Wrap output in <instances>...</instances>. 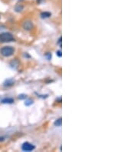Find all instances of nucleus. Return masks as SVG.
<instances>
[{
	"label": "nucleus",
	"instance_id": "nucleus-1",
	"mask_svg": "<svg viewBox=\"0 0 138 152\" xmlns=\"http://www.w3.org/2000/svg\"><path fill=\"white\" fill-rule=\"evenodd\" d=\"M15 51V49L12 46H4L0 49V53L4 57H9L12 55Z\"/></svg>",
	"mask_w": 138,
	"mask_h": 152
},
{
	"label": "nucleus",
	"instance_id": "nucleus-16",
	"mask_svg": "<svg viewBox=\"0 0 138 152\" xmlns=\"http://www.w3.org/2000/svg\"><path fill=\"white\" fill-rule=\"evenodd\" d=\"M4 140H5V138H4L3 137H0V142H1V141H3Z\"/></svg>",
	"mask_w": 138,
	"mask_h": 152
},
{
	"label": "nucleus",
	"instance_id": "nucleus-14",
	"mask_svg": "<svg viewBox=\"0 0 138 152\" xmlns=\"http://www.w3.org/2000/svg\"><path fill=\"white\" fill-rule=\"evenodd\" d=\"M56 55L58 56V57H61V56H62V54H61V51H56Z\"/></svg>",
	"mask_w": 138,
	"mask_h": 152
},
{
	"label": "nucleus",
	"instance_id": "nucleus-3",
	"mask_svg": "<svg viewBox=\"0 0 138 152\" xmlns=\"http://www.w3.org/2000/svg\"><path fill=\"white\" fill-rule=\"evenodd\" d=\"M34 148H35L34 145L30 144L29 142H25L22 146V149L24 151H32L34 150Z\"/></svg>",
	"mask_w": 138,
	"mask_h": 152
},
{
	"label": "nucleus",
	"instance_id": "nucleus-2",
	"mask_svg": "<svg viewBox=\"0 0 138 152\" xmlns=\"http://www.w3.org/2000/svg\"><path fill=\"white\" fill-rule=\"evenodd\" d=\"M15 41L13 36L9 32H3L0 34V42H10Z\"/></svg>",
	"mask_w": 138,
	"mask_h": 152
},
{
	"label": "nucleus",
	"instance_id": "nucleus-7",
	"mask_svg": "<svg viewBox=\"0 0 138 152\" xmlns=\"http://www.w3.org/2000/svg\"><path fill=\"white\" fill-rule=\"evenodd\" d=\"M13 84H14V81L12 79H8V80H6L4 82V86L9 87V86L13 85Z\"/></svg>",
	"mask_w": 138,
	"mask_h": 152
},
{
	"label": "nucleus",
	"instance_id": "nucleus-6",
	"mask_svg": "<svg viewBox=\"0 0 138 152\" xmlns=\"http://www.w3.org/2000/svg\"><path fill=\"white\" fill-rule=\"evenodd\" d=\"M1 102L2 104H12L14 102V99L12 98H5L1 100Z\"/></svg>",
	"mask_w": 138,
	"mask_h": 152
},
{
	"label": "nucleus",
	"instance_id": "nucleus-15",
	"mask_svg": "<svg viewBox=\"0 0 138 152\" xmlns=\"http://www.w3.org/2000/svg\"><path fill=\"white\" fill-rule=\"evenodd\" d=\"M57 44H58V45H60V47H61V37L59 38V39H58V41Z\"/></svg>",
	"mask_w": 138,
	"mask_h": 152
},
{
	"label": "nucleus",
	"instance_id": "nucleus-4",
	"mask_svg": "<svg viewBox=\"0 0 138 152\" xmlns=\"http://www.w3.org/2000/svg\"><path fill=\"white\" fill-rule=\"evenodd\" d=\"M23 28H24L26 31H30L33 28V23L31 21H25L23 23Z\"/></svg>",
	"mask_w": 138,
	"mask_h": 152
},
{
	"label": "nucleus",
	"instance_id": "nucleus-13",
	"mask_svg": "<svg viewBox=\"0 0 138 152\" xmlns=\"http://www.w3.org/2000/svg\"><path fill=\"white\" fill-rule=\"evenodd\" d=\"M45 56L47 57V58L48 60H50L51 59V54L50 53V52H48L47 54H45Z\"/></svg>",
	"mask_w": 138,
	"mask_h": 152
},
{
	"label": "nucleus",
	"instance_id": "nucleus-9",
	"mask_svg": "<svg viewBox=\"0 0 138 152\" xmlns=\"http://www.w3.org/2000/svg\"><path fill=\"white\" fill-rule=\"evenodd\" d=\"M51 15V14L48 12H44V13H41V17L42 19H47V18H49V17Z\"/></svg>",
	"mask_w": 138,
	"mask_h": 152
},
{
	"label": "nucleus",
	"instance_id": "nucleus-17",
	"mask_svg": "<svg viewBox=\"0 0 138 152\" xmlns=\"http://www.w3.org/2000/svg\"><path fill=\"white\" fill-rule=\"evenodd\" d=\"M44 1V0H37V2L38 3H41V2H42Z\"/></svg>",
	"mask_w": 138,
	"mask_h": 152
},
{
	"label": "nucleus",
	"instance_id": "nucleus-10",
	"mask_svg": "<svg viewBox=\"0 0 138 152\" xmlns=\"http://www.w3.org/2000/svg\"><path fill=\"white\" fill-rule=\"evenodd\" d=\"M61 124H62V119L61 118H58V119H57L54 123V125L57 127H60L61 125Z\"/></svg>",
	"mask_w": 138,
	"mask_h": 152
},
{
	"label": "nucleus",
	"instance_id": "nucleus-12",
	"mask_svg": "<svg viewBox=\"0 0 138 152\" xmlns=\"http://www.w3.org/2000/svg\"><path fill=\"white\" fill-rule=\"evenodd\" d=\"M19 99H20V100H23V99H26L27 98V95H25V94H21L19 95Z\"/></svg>",
	"mask_w": 138,
	"mask_h": 152
},
{
	"label": "nucleus",
	"instance_id": "nucleus-5",
	"mask_svg": "<svg viewBox=\"0 0 138 152\" xmlns=\"http://www.w3.org/2000/svg\"><path fill=\"white\" fill-rule=\"evenodd\" d=\"M19 62L17 59H14L10 62V67L12 68L16 69L17 68L19 67Z\"/></svg>",
	"mask_w": 138,
	"mask_h": 152
},
{
	"label": "nucleus",
	"instance_id": "nucleus-11",
	"mask_svg": "<svg viewBox=\"0 0 138 152\" xmlns=\"http://www.w3.org/2000/svg\"><path fill=\"white\" fill-rule=\"evenodd\" d=\"M32 104H33V101L32 100V99H26L25 100V104L26 105V106H29V105H31Z\"/></svg>",
	"mask_w": 138,
	"mask_h": 152
},
{
	"label": "nucleus",
	"instance_id": "nucleus-8",
	"mask_svg": "<svg viewBox=\"0 0 138 152\" xmlns=\"http://www.w3.org/2000/svg\"><path fill=\"white\" fill-rule=\"evenodd\" d=\"M23 9H24V7H23V5L21 4L16 5L15 7V12H17V13H20V12H22L23 10Z\"/></svg>",
	"mask_w": 138,
	"mask_h": 152
}]
</instances>
